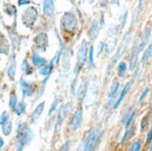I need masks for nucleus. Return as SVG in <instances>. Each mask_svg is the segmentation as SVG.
<instances>
[{"label":"nucleus","mask_w":152,"mask_h":151,"mask_svg":"<svg viewBox=\"0 0 152 151\" xmlns=\"http://www.w3.org/2000/svg\"><path fill=\"white\" fill-rule=\"evenodd\" d=\"M131 39H132V30H129L125 36H123V39L121 43L118 46V48L117 50V52L115 53V55L111 58V60L108 63L107 68V72H105V77H104V82L107 83V81L108 80V78L110 77V76L112 75V72H113V69L115 67V65L117 63V62L121 58V56L126 52L129 45L131 43Z\"/></svg>","instance_id":"nucleus-1"},{"label":"nucleus","mask_w":152,"mask_h":151,"mask_svg":"<svg viewBox=\"0 0 152 151\" xmlns=\"http://www.w3.org/2000/svg\"><path fill=\"white\" fill-rule=\"evenodd\" d=\"M33 136H34V133H33L31 129L25 123H20L18 127L17 135L19 148L17 151H23V148L31 142V140L33 139Z\"/></svg>","instance_id":"nucleus-2"},{"label":"nucleus","mask_w":152,"mask_h":151,"mask_svg":"<svg viewBox=\"0 0 152 151\" xmlns=\"http://www.w3.org/2000/svg\"><path fill=\"white\" fill-rule=\"evenodd\" d=\"M89 54V50H88V42L87 40H83L80 43V46H79L78 50H77V63H76V66L74 69V73L76 75V77L78 76L79 72L81 71V69L83 68L86 59H87V55Z\"/></svg>","instance_id":"nucleus-3"},{"label":"nucleus","mask_w":152,"mask_h":151,"mask_svg":"<svg viewBox=\"0 0 152 151\" xmlns=\"http://www.w3.org/2000/svg\"><path fill=\"white\" fill-rule=\"evenodd\" d=\"M62 29L66 32H74L77 28V20L76 16L71 12L64 13L61 20Z\"/></svg>","instance_id":"nucleus-4"},{"label":"nucleus","mask_w":152,"mask_h":151,"mask_svg":"<svg viewBox=\"0 0 152 151\" xmlns=\"http://www.w3.org/2000/svg\"><path fill=\"white\" fill-rule=\"evenodd\" d=\"M100 130L99 129H94L91 130L88 137L86 138L85 143L83 144V151H94L96 144L100 138Z\"/></svg>","instance_id":"nucleus-5"},{"label":"nucleus","mask_w":152,"mask_h":151,"mask_svg":"<svg viewBox=\"0 0 152 151\" xmlns=\"http://www.w3.org/2000/svg\"><path fill=\"white\" fill-rule=\"evenodd\" d=\"M117 41H118L117 29L115 27H112L111 29L108 30L107 41L104 43V49H105V51H107V53L109 54L114 50L117 45Z\"/></svg>","instance_id":"nucleus-6"},{"label":"nucleus","mask_w":152,"mask_h":151,"mask_svg":"<svg viewBox=\"0 0 152 151\" xmlns=\"http://www.w3.org/2000/svg\"><path fill=\"white\" fill-rule=\"evenodd\" d=\"M141 51L140 48V36H138L137 39L135 40L133 49H132V52L130 55V60H129V68L131 71H134L138 61V55H139V52Z\"/></svg>","instance_id":"nucleus-7"},{"label":"nucleus","mask_w":152,"mask_h":151,"mask_svg":"<svg viewBox=\"0 0 152 151\" xmlns=\"http://www.w3.org/2000/svg\"><path fill=\"white\" fill-rule=\"evenodd\" d=\"M83 120V114H82V109L78 108L76 110V112L74 113L73 117H72V120H71V130L72 131H77L79 129V127L81 126Z\"/></svg>","instance_id":"nucleus-8"},{"label":"nucleus","mask_w":152,"mask_h":151,"mask_svg":"<svg viewBox=\"0 0 152 151\" xmlns=\"http://www.w3.org/2000/svg\"><path fill=\"white\" fill-rule=\"evenodd\" d=\"M71 104H72V103H68V104H65V106L62 107L60 108V110H59V113L57 115V127L58 128L62 125L64 120V119L66 117L68 112H69L70 109H71Z\"/></svg>","instance_id":"nucleus-9"},{"label":"nucleus","mask_w":152,"mask_h":151,"mask_svg":"<svg viewBox=\"0 0 152 151\" xmlns=\"http://www.w3.org/2000/svg\"><path fill=\"white\" fill-rule=\"evenodd\" d=\"M131 86H132V82H131V81H129V82H127L126 84H125V86L123 87V90H121V93L120 96H118V98L117 99V101H116V103H115V104H114V107H113L115 109L120 107V104H121V102L123 101V99L125 98V96H126L127 93H129V90H130V89H131Z\"/></svg>","instance_id":"nucleus-10"},{"label":"nucleus","mask_w":152,"mask_h":151,"mask_svg":"<svg viewBox=\"0 0 152 151\" xmlns=\"http://www.w3.org/2000/svg\"><path fill=\"white\" fill-rule=\"evenodd\" d=\"M36 44H37V47L38 49H40L42 50H45V49L47 48V44H48V37L46 34H40L38 35L36 37V40H35Z\"/></svg>","instance_id":"nucleus-11"},{"label":"nucleus","mask_w":152,"mask_h":151,"mask_svg":"<svg viewBox=\"0 0 152 151\" xmlns=\"http://www.w3.org/2000/svg\"><path fill=\"white\" fill-rule=\"evenodd\" d=\"M150 36H151V28L148 27V28L145 29L142 36H140V48H141V50L148 45L149 39H150Z\"/></svg>","instance_id":"nucleus-12"},{"label":"nucleus","mask_w":152,"mask_h":151,"mask_svg":"<svg viewBox=\"0 0 152 151\" xmlns=\"http://www.w3.org/2000/svg\"><path fill=\"white\" fill-rule=\"evenodd\" d=\"M99 29H100V27H99V23L96 20H94V21L91 23V25L89 30V36L91 40H94V39H96V37L98 36Z\"/></svg>","instance_id":"nucleus-13"},{"label":"nucleus","mask_w":152,"mask_h":151,"mask_svg":"<svg viewBox=\"0 0 152 151\" xmlns=\"http://www.w3.org/2000/svg\"><path fill=\"white\" fill-rule=\"evenodd\" d=\"M43 11L44 14L50 16L54 12V3L53 0H45L43 3Z\"/></svg>","instance_id":"nucleus-14"},{"label":"nucleus","mask_w":152,"mask_h":151,"mask_svg":"<svg viewBox=\"0 0 152 151\" xmlns=\"http://www.w3.org/2000/svg\"><path fill=\"white\" fill-rule=\"evenodd\" d=\"M151 56H152V43L149 44L144 51L142 59H141V65L142 66H145V65L148 63Z\"/></svg>","instance_id":"nucleus-15"},{"label":"nucleus","mask_w":152,"mask_h":151,"mask_svg":"<svg viewBox=\"0 0 152 151\" xmlns=\"http://www.w3.org/2000/svg\"><path fill=\"white\" fill-rule=\"evenodd\" d=\"M44 106H45V103L43 102L41 104H39L37 107V108L35 109V111L33 112V114L31 116V122H35L36 120H38V117L41 116L43 110H44Z\"/></svg>","instance_id":"nucleus-16"},{"label":"nucleus","mask_w":152,"mask_h":151,"mask_svg":"<svg viewBox=\"0 0 152 151\" xmlns=\"http://www.w3.org/2000/svg\"><path fill=\"white\" fill-rule=\"evenodd\" d=\"M87 89H88V83L87 82H82L77 88V99L78 100H84V98L87 93Z\"/></svg>","instance_id":"nucleus-17"},{"label":"nucleus","mask_w":152,"mask_h":151,"mask_svg":"<svg viewBox=\"0 0 152 151\" xmlns=\"http://www.w3.org/2000/svg\"><path fill=\"white\" fill-rule=\"evenodd\" d=\"M32 61H33V63H34L35 66L37 67H42L43 65L46 63V60L43 58H41L39 56L37 52H34L32 55Z\"/></svg>","instance_id":"nucleus-18"},{"label":"nucleus","mask_w":152,"mask_h":151,"mask_svg":"<svg viewBox=\"0 0 152 151\" xmlns=\"http://www.w3.org/2000/svg\"><path fill=\"white\" fill-rule=\"evenodd\" d=\"M22 88H23V97L30 96L33 93V86L28 82L22 81Z\"/></svg>","instance_id":"nucleus-19"},{"label":"nucleus","mask_w":152,"mask_h":151,"mask_svg":"<svg viewBox=\"0 0 152 151\" xmlns=\"http://www.w3.org/2000/svg\"><path fill=\"white\" fill-rule=\"evenodd\" d=\"M120 87H121V84L118 81H114L113 83H112L111 87L109 89V91H108V98L116 96L118 90H120Z\"/></svg>","instance_id":"nucleus-20"},{"label":"nucleus","mask_w":152,"mask_h":151,"mask_svg":"<svg viewBox=\"0 0 152 151\" xmlns=\"http://www.w3.org/2000/svg\"><path fill=\"white\" fill-rule=\"evenodd\" d=\"M127 63L125 62H121L120 63L118 64V68H117V71H118V76L120 77H123L125 73H126L127 71Z\"/></svg>","instance_id":"nucleus-21"},{"label":"nucleus","mask_w":152,"mask_h":151,"mask_svg":"<svg viewBox=\"0 0 152 151\" xmlns=\"http://www.w3.org/2000/svg\"><path fill=\"white\" fill-rule=\"evenodd\" d=\"M127 19H128V9H125L121 17V20H120V30L124 29L125 25H126V23H127Z\"/></svg>","instance_id":"nucleus-22"},{"label":"nucleus","mask_w":152,"mask_h":151,"mask_svg":"<svg viewBox=\"0 0 152 151\" xmlns=\"http://www.w3.org/2000/svg\"><path fill=\"white\" fill-rule=\"evenodd\" d=\"M11 131H12V123L11 121L8 120L2 125V132L6 136H9L11 133Z\"/></svg>","instance_id":"nucleus-23"},{"label":"nucleus","mask_w":152,"mask_h":151,"mask_svg":"<svg viewBox=\"0 0 152 151\" xmlns=\"http://www.w3.org/2000/svg\"><path fill=\"white\" fill-rule=\"evenodd\" d=\"M146 3H147V0H139V2H138L137 9H136L135 13L134 14V19L135 18V22H136V19H137V17L139 16V14L141 13V11L143 10V9H144L145 5H146Z\"/></svg>","instance_id":"nucleus-24"},{"label":"nucleus","mask_w":152,"mask_h":151,"mask_svg":"<svg viewBox=\"0 0 152 151\" xmlns=\"http://www.w3.org/2000/svg\"><path fill=\"white\" fill-rule=\"evenodd\" d=\"M52 68H53V62H51L49 65H47V66L43 67L40 71H39V75H41V76H48V75L50 74Z\"/></svg>","instance_id":"nucleus-25"},{"label":"nucleus","mask_w":152,"mask_h":151,"mask_svg":"<svg viewBox=\"0 0 152 151\" xmlns=\"http://www.w3.org/2000/svg\"><path fill=\"white\" fill-rule=\"evenodd\" d=\"M14 111H15V113H16L18 116L23 114V113L25 112V104H24L23 102L17 104V106H16L15 108H14Z\"/></svg>","instance_id":"nucleus-26"},{"label":"nucleus","mask_w":152,"mask_h":151,"mask_svg":"<svg viewBox=\"0 0 152 151\" xmlns=\"http://www.w3.org/2000/svg\"><path fill=\"white\" fill-rule=\"evenodd\" d=\"M135 115H136V112H135V110H134L133 112H132V114L130 115V117L127 119V120L125 121V128H126V129H129L132 125H133Z\"/></svg>","instance_id":"nucleus-27"},{"label":"nucleus","mask_w":152,"mask_h":151,"mask_svg":"<svg viewBox=\"0 0 152 151\" xmlns=\"http://www.w3.org/2000/svg\"><path fill=\"white\" fill-rule=\"evenodd\" d=\"M89 64H90V69L92 70L95 68V64L94 61V47H91L89 50Z\"/></svg>","instance_id":"nucleus-28"},{"label":"nucleus","mask_w":152,"mask_h":151,"mask_svg":"<svg viewBox=\"0 0 152 151\" xmlns=\"http://www.w3.org/2000/svg\"><path fill=\"white\" fill-rule=\"evenodd\" d=\"M149 119H150V116L149 115H146L144 116V117L141 120V123H140V126H141V131H145L148 126V123H149Z\"/></svg>","instance_id":"nucleus-29"},{"label":"nucleus","mask_w":152,"mask_h":151,"mask_svg":"<svg viewBox=\"0 0 152 151\" xmlns=\"http://www.w3.org/2000/svg\"><path fill=\"white\" fill-rule=\"evenodd\" d=\"M16 106H17V95L16 93H13L10 94V107L14 109Z\"/></svg>","instance_id":"nucleus-30"},{"label":"nucleus","mask_w":152,"mask_h":151,"mask_svg":"<svg viewBox=\"0 0 152 151\" xmlns=\"http://www.w3.org/2000/svg\"><path fill=\"white\" fill-rule=\"evenodd\" d=\"M142 147V144L140 141H135L134 143L132 144V146L130 147V151H140Z\"/></svg>","instance_id":"nucleus-31"},{"label":"nucleus","mask_w":152,"mask_h":151,"mask_svg":"<svg viewBox=\"0 0 152 151\" xmlns=\"http://www.w3.org/2000/svg\"><path fill=\"white\" fill-rule=\"evenodd\" d=\"M15 72H16V63H15V62H13L11 63V65H10V69H9V72H8V75H9V77L11 78V80L14 78Z\"/></svg>","instance_id":"nucleus-32"},{"label":"nucleus","mask_w":152,"mask_h":151,"mask_svg":"<svg viewBox=\"0 0 152 151\" xmlns=\"http://www.w3.org/2000/svg\"><path fill=\"white\" fill-rule=\"evenodd\" d=\"M59 102H60V100H59L58 98H56V99L53 101V103H52L51 107H50V110H49V115H51V114L53 113L54 111L56 110V108H57V106H58Z\"/></svg>","instance_id":"nucleus-33"},{"label":"nucleus","mask_w":152,"mask_h":151,"mask_svg":"<svg viewBox=\"0 0 152 151\" xmlns=\"http://www.w3.org/2000/svg\"><path fill=\"white\" fill-rule=\"evenodd\" d=\"M149 88H146L144 90H143V93H141V95H140V97H139V99H138V103H142L144 100H145V98H146L147 96H148V93H149Z\"/></svg>","instance_id":"nucleus-34"},{"label":"nucleus","mask_w":152,"mask_h":151,"mask_svg":"<svg viewBox=\"0 0 152 151\" xmlns=\"http://www.w3.org/2000/svg\"><path fill=\"white\" fill-rule=\"evenodd\" d=\"M128 139H130V131H129V129H126V131H125V133H124V135L122 137V139L121 141V145H123V144L126 142Z\"/></svg>","instance_id":"nucleus-35"},{"label":"nucleus","mask_w":152,"mask_h":151,"mask_svg":"<svg viewBox=\"0 0 152 151\" xmlns=\"http://www.w3.org/2000/svg\"><path fill=\"white\" fill-rule=\"evenodd\" d=\"M8 120H9V115H8V113H7V112H4L2 114V116H1V120H0V124L3 125V124L6 123Z\"/></svg>","instance_id":"nucleus-36"},{"label":"nucleus","mask_w":152,"mask_h":151,"mask_svg":"<svg viewBox=\"0 0 152 151\" xmlns=\"http://www.w3.org/2000/svg\"><path fill=\"white\" fill-rule=\"evenodd\" d=\"M104 49V42L101 41L100 43H99V45H98V52H97V56L98 57L101 55V53L103 52Z\"/></svg>","instance_id":"nucleus-37"},{"label":"nucleus","mask_w":152,"mask_h":151,"mask_svg":"<svg viewBox=\"0 0 152 151\" xmlns=\"http://www.w3.org/2000/svg\"><path fill=\"white\" fill-rule=\"evenodd\" d=\"M151 141H152V125H151V127H150V129H149V131H148V133L146 142H147V144L148 145V144L151 143Z\"/></svg>","instance_id":"nucleus-38"},{"label":"nucleus","mask_w":152,"mask_h":151,"mask_svg":"<svg viewBox=\"0 0 152 151\" xmlns=\"http://www.w3.org/2000/svg\"><path fill=\"white\" fill-rule=\"evenodd\" d=\"M69 147H70V142H66L65 144H64L63 147L60 148V150H59V151H68Z\"/></svg>","instance_id":"nucleus-39"},{"label":"nucleus","mask_w":152,"mask_h":151,"mask_svg":"<svg viewBox=\"0 0 152 151\" xmlns=\"http://www.w3.org/2000/svg\"><path fill=\"white\" fill-rule=\"evenodd\" d=\"M100 1V5L102 6V7H105L107 4H108V1L109 0H99Z\"/></svg>","instance_id":"nucleus-40"},{"label":"nucleus","mask_w":152,"mask_h":151,"mask_svg":"<svg viewBox=\"0 0 152 151\" xmlns=\"http://www.w3.org/2000/svg\"><path fill=\"white\" fill-rule=\"evenodd\" d=\"M23 70H27V69H29L28 63L26 62V61H24V62L23 63Z\"/></svg>","instance_id":"nucleus-41"},{"label":"nucleus","mask_w":152,"mask_h":151,"mask_svg":"<svg viewBox=\"0 0 152 151\" xmlns=\"http://www.w3.org/2000/svg\"><path fill=\"white\" fill-rule=\"evenodd\" d=\"M111 3L117 5L118 7H120V1H118V0H112V2H111Z\"/></svg>","instance_id":"nucleus-42"},{"label":"nucleus","mask_w":152,"mask_h":151,"mask_svg":"<svg viewBox=\"0 0 152 151\" xmlns=\"http://www.w3.org/2000/svg\"><path fill=\"white\" fill-rule=\"evenodd\" d=\"M28 3H29V1H26V0H23V1L19 2V5H20V6H22V5H23V4H28Z\"/></svg>","instance_id":"nucleus-43"},{"label":"nucleus","mask_w":152,"mask_h":151,"mask_svg":"<svg viewBox=\"0 0 152 151\" xmlns=\"http://www.w3.org/2000/svg\"><path fill=\"white\" fill-rule=\"evenodd\" d=\"M4 146V141H3V139L0 137V148H1L2 147Z\"/></svg>","instance_id":"nucleus-44"},{"label":"nucleus","mask_w":152,"mask_h":151,"mask_svg":"<svg viewBox=\"0 0 152 151\" xmlns=\"http://www.w3.org/2000/svg\"><path fill=\"white\" fill-rule=\"evenodd\" d=\"M150 111H151V114H152V99H151V101H150Z\"/></svg>","instance_id":"nucleus-45"},{"label":"nucleus","mask_w":152,"mask_h":151,"mask_svg":"<svg viewBox=\"0 0 152 151\" xmlns=\"http://www.w3.org/2000/svg\"><path fill=\"white\" fill-rule=\"evenodd\" d=\"M88 1H89V3H90V4H92V3H94V0H88Z\"/></svg>","instance_id":"nucleus-46"},{"label":"nucleus","mask_w":152,"mask_h":151,"mask_svg":"<svg viewBox=\"0 0 152 151\" xmlns=\"http://www.w3.org/2000/svg\"><path fill=\"white\" fill-rule=\"evenodd\" d=\"M148 151H152V144L150 145V147H149V150Z\"/></svg>","instance_id":"nucleus-47"}]
</instances>
